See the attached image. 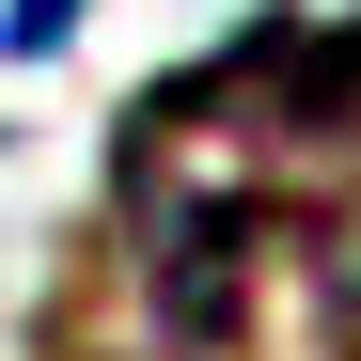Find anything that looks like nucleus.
Returning a JSON list of instances; mask_svg holds the SVG:
<instances>
[{"label":"nucleus","instance_id":"f257e3e1","mask_svg":"<svg viewBox=\"0 0 361 361\" xmlns=\"http://www.w3.org/2000/svg\"><path fill=\"white\" fill-rule=\"evenodd\" d=\"M252 252H267V204L252 189H157L142 204V314L189 361H220L235 330H252Z\"/></svg>","mask_w":361,"mask_h":361},{"label":"nucleus","instance_id":"f03ea898","mask_svg":"<svg viewBox=\"0 0 361 361\" xmlns=\"http://www.w3.org/2000/svg\"><path fill=\"white\" fill-rule=\"evenodd\" d=\"M63 16H79V0H16V47H63Z\"/></svg>","mask_w":361,"mask_h":361}]
</instances>
